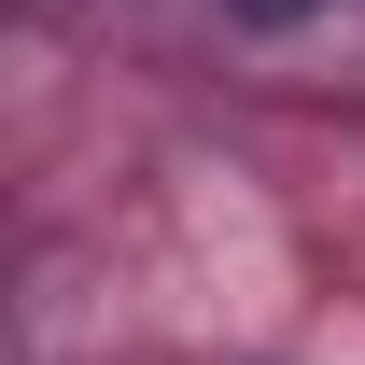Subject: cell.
<instances>
[{
	"label": "cell",
	"instance_id": "1",
	"mask_svg": "<svg viewBox=\"0 0 365 365\" xmlns=\"http://www.w3.org/2000/svg\"><path fill=\"white\" fill-rule=\"evenodd\" d=\"M239 14H295V0H239Z\"/></svg>",
	"mask_w": 365,
	"mask_h": 365
}]
</instances>
